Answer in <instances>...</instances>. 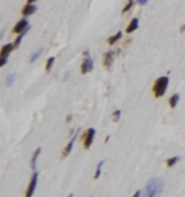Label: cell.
<instances>
[{
	"mask_svg": "<svg viewBox=\"0 0 185 197\" xmlns=\"http://www.w3.org/2000/svg\"><path fill=\"white\" fill-rule=\"evenodd\" d=\"M29 29H27V31H25L24 33H22V34H18V36L17 37V39H15L14 40V47H15V49H17V48H18V46L21 45V42H22V39H23V37L25 36V34L27 33V32H28Z\"/></svg>",
	"mask_w": 185,
	"mask_h": 197,
	"instance_id": "obj_16",
	"label": "cell"
},
{
	"mask_svg": "<svg viewBox=\"0 0 185 197\" xmlns=\"http://www.w3.org/2000/svg\"><path fill=\"white\" fill-rule=\"evenodd\" d=\"M40 54H41V50H39V51H37V52H35L32 54V57H31V59H29V61L32 62V63H34L36 60H38V57H40Z\"/></svg>",
	"mask_w": 185,
	"mask_h": 197,
	"instance_id": "obj_22",
	"label": "cell"
},
{
	"mask_svg": "<svg viewBox=\"0 0 185 197\" xmlns=\"http://www.w3.org/2000/svg\"><path fill=\"white\" fill-rule=\"evenodd\" d=\"M8 62V57H0V66H4Z\"/></svg>",
	"mask_w": 185,
	"mask_h": 197,
	"instance_id": "obj_23",
	"label": "cell"
},
{
	"mask_svg": "<svg viewBox=\"0 0 185 197\" xmlns=\"http://www.w3.org/2000/svg\"><path fill=\"white\" fill-rule=\"evenodd\" d=\"M147 1H148V0H138V3L141 4V6H144V4L147 3Z\"/></svg>",
	"mask_w": 185,
	"mask_h": 197,
	"instance_id": "obj_24",
	"label": "cell"
},
{
	"mask_svg": "<svg viewBox=\"0 0 185 197\" xmlns=\"http://www.w3.org/2000/svg\"><path fill=\"white\" fill-rule=\"evenodd\" d=\"M71 119H73V115H67V117H66L65 121L66 122H69V121H71Z\"/></svg>",
	"mask_w": 185,
	"mask_h": 197,
	"instance_id": "obj_25",
	"label": "cell"
},
{
	"mask_svg": "<svg viewBox=\"0 0 185 197\" xmlns=\"http://www.w3.org/2000/svg\"><path fill=\"white\" fill-rule=\"evenodd\" d=\"M37 10V7L34 3H26L22 9V14L24 17H29V15L34 14Z\"/></svg>",
	"mask_w": 185,
	"mask_h": 197,
	"instance_id": "obj_10",
	"label": "cell"
},
{
	"mask_svg": "<svg viewBox=\"0 0 185 197\" xmlns=\"http://www.w3.org/2000/svg\"><path fill=\"white\" fill-rule=\"evenodd\" d=\"M113 61H114V52H113V51H108V52L104 53V55H103V66L105 67L107 71H110V68H112Z\"/></svg>",
	"mask_w": 185,
	"mask_h": 197,
	"instance_id": "obj_7",
	"label": "cell"
},
{
	"mask_svg": "<svg viewBox=\"0 0 185 197\" xmlns=\"http://www.w3.org/2000/svg\"><path fill=\"white\" fill-rule=\"evenodd\" d=\"M132 197H141V191H136Z\"/></svg>",
	"mask_w": 185,
	"mask_h": 197,
	"instance_id": "obj_26",
	"label": "cell"
},
{
	"mask_svg": "<svg viewBox=\"0 0 185 197\" xmlns=\"http://www.w3.org/2000/svg\"><path fill=\"white\" fill-rule=\"evenodd\" d=\"M93 66H94V62L93 60L91 59V57H90L89 51H85L84 61H82L81 66H80V71H81V74L85 75V74L90 73V71L93 69Z\"/></svg>",
	"mask_w": 185,
	"mask_h": 197,
	"instance_id": "obj_3",
	"label": "cell"
},
{
	"mask_svg": "<svg viewBox=\"0 0 185 197\" xmlns=\"http://www.w3.org/2000/svg\"><path fill=\"white\" fill-rule=\"evenodd\" d=\"M37 0H27V3H34V2H36Z\"/></svg>",
	"mask_w": 185,
	"mask_h": 197,
	"instance_id": "obj_29",
	"label": "cell"
},
{
	"mask_svg": "<svg viewBox=\"0 0 185 197\" xmlns=\"http://www.w3.org/2000/svg\"><path fill=\"white\" fill-rule=\"evenodd\" d=\"M121 37H122V33L121 32H118L117 34H115L114 36H110V37H108V39H107V43L110 46H113V45H115V43L117 42L119 39H121Z\"/></svg>",
	"mask_w": 185,
	"mask_h": 197,
	"instance_id": "obj_13",
	"label": "cell"
},
{
	"mask_svg": "<svg viewBox=\"0 0 185 197\" xmlns=\"http://www.w3.org/2000/svg\"><path fill=\"white\" fill-rule=\"evenodd\" d=\"M94 136H95V129L93 128H89L84 133V135H82V141H84V147L85 150L90 148V146L92 145Z\"/></svg>",
	"mask_w": 185,
	"mask_h": 197,
	"instance_id": "obj_4",
	"label": "cell"
},
{
	"mask_svg": "<svg viewBox=\"0 0 185 197\" xmlns=\"http://www.w3.org/2000/svg\"><path fill=\"white\" fill-rule=\"evenodd\" d=\"M120 118H121V111H120V110H116L115 112H113V114H112L113 121L118 122L120 120Z\"/></svg>",
	"mask_w": 185,
	"mask_h": 197,
	"instance_id": "obj_18",
	"label": "cell"
},
{
	"mask_svg": "<svg viewBox=\"0 0 185 197\" xmlns=\"http://www.w3.org/2000/svg\"><path fill=\"white\" fill-rule=\"evenodd\" d=\"M54 61H55L54 57H51L47 60V63H46V71H49L52 69V66H53V64H54Z\"/></svg>",
	"mask_w": 185,
	"mask_h": 197,
	"instance_id": "obj_20",
	"label": "cell"
},
{
	"mask_svg": "<svg viewBox=\"0 0 185 197\" xmlns=\"http://www.w3.org/2000/svg\"><path fill=\"white\" fill-rule=\"evenodd\" d=\"M163 187V183L159 178H153L148 181L143 197H158Z\"/></svg>",
	"mask_w": 185,
	"mask_h": 197,
	"instance_id": "obj_1",
	"label": "cell"
},
{
	"mask_svg": "<svg viewBox=\"0 0 185 197\" xmlns=\"http://www.w3.org/2000/svg\"><path fill=\"white\" fill-rule=\"evenodd\" d=\"M180 32H181V33H184V32H185V24L181 26V28H180Z\"/></svg>",
	"mask_w": 185,
	"mask_h": 197,
	"instance_id": "obj_27",
	"label": "cell"
},
{
	"mask_svg": "<svg viewBox=\"0 0 185 197\" xmlns=\"http://www.w3.org/2000/svg\"><path fill=\"white\" fill-rule=\"evenodd\" d=\"M14 80H15V74H9V75L7 76L6 85L8 86V87H11V86L14 83Z\"/></svg>",
	"mask_w": 185,
	"mask_h": 197,
	"instance_id": "obj_17",
	"label": "cell"
},
{
	"mask_svg": "<svg viewBox=\"0 0 185 197\" xmlns=\"http://www.w3.org/2000/svg\"><path fill=\"white\" fill-rule=\"evenodd\" d=\"M179 160H180V157L179 156H174V157H171V158H168L167 161H166V164H167V166L170 168V167L174 166V165L177 164Z\"/></svg>",
	"mask_w": 185,
	"mask_h": 197,
	"instance_id": "obj_15",
	"label": "cell"
},
{
	"mask_svg": "<svg viewBox=\"0 0 185 197\" xmlns=\"http://www.w3.org/2000/svg\"><path fill=\"white\" fill-rule=\"evenodd\" d=\"M133 4H134V1L133 0H129L128 2H127V4L124 6V8L122 9V13H127V12H129V11L132 9V7H133Z\"/></svg>",
	"mask_w": 185,
	"mask_h": 197,
	"instance_id": "obj_21",
	"label": "cell"
},
{
	"mask_svg": "<svg viewBox=\"0 0 185 197\" xmlns=\"http://www.w3.org/2000/svg\"><path fill=\"white\" fill-rule=\"evenodd\" d=\"M110 135L106 136V139H105V143H107L108 141H110Z\"/></svg>",
	"mask_w": 185,
	"mask_h": 197,
	"instance_id": "obj_30",
	"label": "cell"
},
{
	"mask_svg": "<svg viewBox=\"0 0 185 197\" xmlns=\"http://www.w3.org/2000/svg\"><path fill=\"white\" fill-rule=\"evenodd\" d=\"M139 28V18H132V20L130 21V23L128 24V26H127L126 28V32L127 34H131L133 33V32H135L136 29Z\"/></svg>",
	"mask_w": 185,
	"mask_h": 197,
	"instance_id": "obj_11",
	"label": "cell"
},
{
	"mask_svg": "<svg viewBox=\"0 0 185 197\" xmlns=\"http://www.w3.org/2000/svg\"><path fill=\"white\" fill-rule=\"evenodd\" d=\"M179 101H180V94L179 93L172 94V96H170V99H169V105H170V107L171 108H174L175 106L178 105Z\"/></svg>",
	"mask_w": 185,
	"mask_h": 197,
	"instance_id": "obj_12",
	"label": "cell"
},
{
	"mask_svg": "<svg viewBox=\"0 0 185 197\" xmlns=\"http://www.w3.org/2000/svg\"><path fill=\"white\" fill-rule=\"evenodd\" d=\"M104 165V160H101L100 163L98 164V166H96V171H95V175H94V179H99L102 173V167H103Z\"/></svg>",
	"mask_w": 185,
	"mask_h": 197,
	"instance_id": "obj_19",
	"label": "cell"
},
{
	"mask_svg": "<svg viewBox=\"0 0 185 197\" xmlns=\"http://www.w3.org/2000/svg\"><path fill=\"white\" fill-rule=\"evenodd\" d=\"M14 49V43H7V45L2 46L1 50H0V57H8L9 54Z\"/></svg>",
	"mask_w": 185,
	"mask_h": 197,
	"instance_id": "obj_9",
	"label": "cell"
},
{
	"mask_svg": "<svg viewBox=\"0 0 185 197\" xmlns=\"http://www.w3.org/2000/svg\"><path fill=\"white\" fill-rule=\"evenodd\" d=\"M67 197H73V194H71V195H69V196H67Z\"/></svg>",
	"mask_w": 185,
	"mask_h": 197,
	"instance_id": "obj_31",
	"label": "cell"
},
{
	"mask_svg": "<svg viewBox=\"0 0 185 197\" xmlns=\"http://www.w3.org/2000/svg\"><path fill=\"white\" fill-rule=\"evenodd\" d=\"M40 153H41V148H40V147H38V148H37V150L34 152L33 156H32L31 166H32V168H33L34 170L36 169V163H37V159H38L39 155H40Z\"/></svg>",
	"mask_w": 185,
	"mask_h": 197,
	"instance_id": "obj_14",
	"label": "cell"
},
{
	"mask_svg": "<svg viewBox=\"0 0 185 197\" xmlns=\"http://www.w3.org/2000/svg\"><path fill=\"white\" fill-rule=\"evenodd\" d=\"M68 77H69V73H66V74H65V76H64V78H63V80H66Z\"/></svg>",
	"mask_w": 185,
	"mask_h": 197,
	"instance_id": "obj_28",
	"label": "cell"
},
{
	"mask_svg": "<svg viewBox=\"0 0 185 197\" xmlns=\"http://www.w3.org/2000/svg\"><path fill=\"white\" fill-rule=\"evenodd\" d=\"M77 135H78V132H76L75 134H74L73 136H71V139L69 140L68 144L66 145L65 148L63 150V152H62V157L63 158H65V157H67L69 154H71V150H73V146H74V143H75L76 139H77Z\"/></svg>",
	"mask_w": 185,
	"mask_h": 197,
	"instance_id": "obj_8",
	"label": "cell"
},
{
	"mask_svg": "<svg viewBox=\"0 0 185 197\" xmlns=\"http://www.w3.org/2000/svg\"><path fill=\"white\" fill-rule=\"evenodd\" d=\"M37 183H38V173L35 172L31 179V182L28 184V187L26 190V193H25V197H32L35 193V190L37 187Z\"/></svg>",
	"mask_w": 185,
	"mask_h": 197,
	"instance_id": "obj_6",
	"label": "cell"
},
{
	"mask_svg": "<svg viewBox=\"0 0 185 197\" xmlns=\"http://www.w3.org/2000/svg\"><path fill=\"white\" fill-rule=\"evenodd\" d=\"M169 85V77L168 76H161V77L157 78L153 86V93H154L155 98H161L165 96L167 88Z\"/></svg>",
	"mask_w": 185,
	"mask_h": 197,
	"instance_id": "obj_2",
	"label": "cell"
},
{
	"mask_svg": "<svg viewBox=\"0 0 185 197\" xmlns=\"http://www.w3.org/2000/svg\"><path fill=\"white\" fill-rule=\"evenodd\" d=\"M29 28H31V26H29V24H28V21H27L26 18H23V20L18 21L17 24L14 25L12 32L14 34H22Z\"/></svg>",
	"mask_w": 185,
	"mask_h": 197,
	"instance_id": "obj_5",
	"label": "cell"
}]
</instances>
